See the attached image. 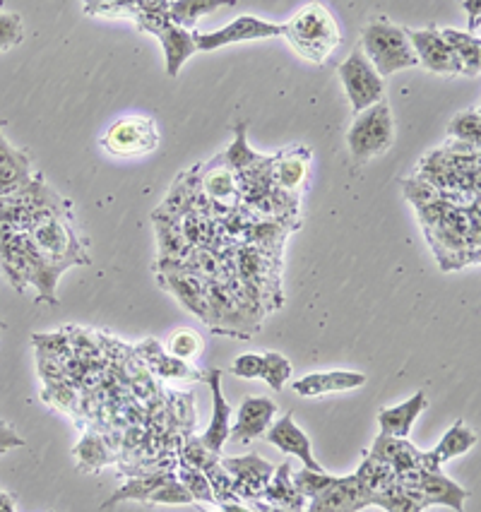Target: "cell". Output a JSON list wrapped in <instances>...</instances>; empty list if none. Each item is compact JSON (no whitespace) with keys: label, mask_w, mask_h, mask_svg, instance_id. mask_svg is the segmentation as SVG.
<instances>
[{"label":"cell","mask_w":481,"mask_h":512,"mask_svg":"<svg viewBox=\"0 0 481 512\" xmlns=\"http://www.w3.org/2000/svg\"><path fill=\"white\" fill-rule=\"evenodd\" d=\"M284 37L292 49L308 63L323 65L332 51L340 46V25L323 3H311L284 22Z\"/></svg>","instance_id":"obj_1"},{"label":"cell","mask_w":481,"mask_h":512,"mask_svg":"<svg viewBox=\"0 0 481 512\" xmlns=\"http://www.w3.org/2000/svg\"><path fill=\"white\" fill-rule=\"evenodd\" d=\"M361 51L380 77H388L400 70L417 68L419 61L409 46L407 29L390 22L388 17H373L361 32Z\"/></svg>","instance_id":"obj_2"},{"label":"cell","mask_w":481,"mask_h":512,"mask_svg":"<svg viewBox=\"0 0 481 512\" xmlns=\"http://www.w3.org/2000/svg\"><path fill=\"white\" fill-rule=\"evenodd\" d=\"M395 142V118L390 104L380 99L371 109L356 113L347 133L349 154L356 166H366L371 159L380 157Z\"/></svg>","instance_id":"obj_3"},{"label":"cell","mask_w":481,"mask_h":512,"mask_svg":"<svg viewBox=\"0 0 481 512\" xmlns=\"http://www.w3.org/2000/svg\"><path fill=\"white\" fill-rule=\"evenodd\" d=\"M32 238L34 248L44 255L53 265H61L68 270L73 265H89V255L82 238L77 236L73 229L70 217H51L46 222H39L37 226L27 231Z\"/></svg>","instance_id":"obj_4"},{"label":"cell","mask_w":481,"mask_h":512,"mask_svg":"<svg viewBox=\"0 0 481 512\" xmlns=\"http://www.w3.org/2000/svg\"><path fill=\"white\" fill-rule=\"evenodd\" d=\"M395 481H400L402 486L412 488L417 493V498L424 503V508H431V505H445V508H453L455 512H465V503L469 498L467 488L455 484L450 476H445L441 469H433L421 464V467L412 469V472H405L395 476Z\"/></svg>","instance_id":"obj_5"},{"label":"cell","mask_w":481,"mask_h":512,"mask_svg":"<svg viewBox=\"0 0 481 512\" xmlns=\"http://www.w3.org/2000/svg\"><path fill=\"white\" fill-rule=\"evenodd\" d=\"M135 8H138V5H135ZM133 22L138 25L140 32L154 34V37L159 39L166 58V75L169 77H176L181 73L183 63L190 61L193 53H198L193 44V32L176 27L174 22L169 20V15H152L138 10Z\"/></svg>","instance_id":"obj_6"},{"label":"cell","mask_w":481,"mask_h":512,"mask_svg":"<svg viewBox=\"0 0 481 512\" xmlns=\"http://www.w3.org/2000/svg\"><path fill=\"white\" fill-rule=\"evenodd\" d=\"M337 75H340L344 92H347L349 104L354 109V116L371 109L380 99H385L383 77L373 70V65L368 63V58L361 49H354L349 53L347 61L337 68Z\"/></svg>","instance_id":"obj_7"},{"label":"cell","mask_w":481,"mask_h":512,"mask_svg":"<svg viewBox=\"0 0 481 512\" xmlns=\"http://www.w3.org/2000/svg\"><path fill=\"white\" fill-rule=\"evenodd\" d=\"M102 147L114 157H142L159 147V130L152 118L126 116L106 130Z\"/></svg>","instance_id":"obj_8"},{"label":"cell","mask_w":481,"mask_h":512,"mask_svg":"<svg viewBox=\"0 0 481 512\" xmlns=\"http://www.w3.org/2000/svg\"><path fill=\"white\" fill-rule=\"evenodd\" d=\"M284 37V25H275V22L260 20L253 15H241L227 27L215 29V32H193V44L198 51H217L222 46L241 44V41H255V39H272Z\"/></svg>","instance_id":"obj_9"},{"label":"cell","mask_w":481,"mask_h":512,"mask_svg":"<svg viewBox=\"0 0 481 512\" xmlns=\"http://www.w3.org/2000/svg\"><path fill=\"white\" fill-rule=\"evenodd\" d=\"M222 469L234 481V496L241 503L248 500H260L265 493L267 481L275 474V467L270 462L260 460L258 455H243V457H224L219 460Z\"/></svg>","instance_id":"obj_10"},{"label":"cell","mask_w":481,"mask_h":512,"mask_svg":"<svg viewBox=\"0 0 481 512\" xmlns=\"http://www.w3.org/2000/svg\"><path fill=\"white\" fill-rule=\"evenodd\" d=\"M373 493L359 484L356 476H335V481L308 500L304 512H361L371 508Z\"/></svg>","instance_id":"obj_11"},{"label":"cell","mask_w":481,"mask_h":512,"mask_svg":"<svg viewBox=\"0 0 481 512\" xmlns=\"http://www.w3.org/2000/svg\"><path fill=\"white\" fill-rule=\"evenodd\" d=\"M407 29L409 46H412L417 61L424 65L426 70L436 75H462L460 63H457L453 49L445 44L441 37V29L429 27V29Z\"/></svg>","instance_id":"obj_12"},{"label":"cell","mask_w":481,"mask_h":512,"mask_svg":"<svg viewBox=\"0 0 481 512\" xmlns=\"http://www.w3.org/2000/svg\"><path fill=\"white\" fill-rule=\"evenodd\" d=\"M159 284L169 289L171 294L186 306L190 313L198 315L210 325V306H207V289L205 279L193 275L183 265H159Z\"/></svg>","instance_id":"obj_13"},{"label":"cell","mask_w":481,"mask_h":512,"mask_svg":"<svg viewBox=\"0 0 481 512\" xmlns=\"http://www.w3.org/2000/svg\"><path fill=\"white\" fill-rule=\"evenodd\" d=\"M277 414V404L267 397H246L241 402L239 414H236L234 426L229 428V438L234 443H251V440L263 438L272 419Z\"/></svg>","instance_id":"obj_14"},{"label":"cell","mask_w":481,"mask_h":512,"mask_svg":"<svg viewBox=\"0 0 481 512\" xmlns=\"http://www.w3.org/2000/svg\"><path fill=\"white\" fill-rule=\"evenodd\" d=\"M267 443L275 445L277 450L287 452L304 464V469H313V472H323L316 457H313V448H311V440L299 426H296L294 414H284L277 424H272L267 428V433L263 436Z\"/></svg>","instance_id":"obj_15"},{"label":"cell","mask_w":481,"mask_h":512,"mask_svg":"<svg viewBox=\"0 0 481 512\" xmlns=\"http://www.w3.org/2000/svg\"><path fill=\"white\" fill-rule=\"evenodd\" d=\"M203 380L210 385V390H212V421H210V426H207V431L200 436V440H203V445L207 450L219 455L224 448V443L229 440L231 407H229V402L224 400L222 371H219V368H210V371H205Z\"/></svg>","instance_id":"obj_16"},{"label":"cell","mask_w":481,"mask_h":512,"mask_svg":"<svg viewBox=\"0 0 481 512\" xmlns=\"http://www.w3.org/2000/svg\"><path fill=\"white\" fill-rule=\"evenodd\" d=\"M308 166H311V150L308 147H292V150L272 157L270 176L275 188L294 195L306 183Z\"/></svg>","instance_id":"obj_17"},{"label":"cell","mask_w":481,"mask_h":512,"mask_svg":"<svg viewBox=\"0 0 481 512\" xmlns=\"http://www.w3.org/2000/svg\"><path fill=\"white\" fill-rule=\"evenodd\" d=\"M366 385L364 373L354 371H328V373H308L304 378L294 380L292 390L299 397H320L332 392H347Z\"/></svg>","instance_id":"obj_18"},{"label":"cell","mask_w":481,"mask_h":512,"mask_svg":"<svg viewBox=\"0 0 481 512\" xmlns=\"http://www.w3.org/2000/svg\"><path fill=\"white\" fill-rule=\"evenodd\" d=\"M426 407H429V397H426V392H417V395H412L407 402L397 404V407L380 409L378 412L380 436L409 438V433H412L414 428V421L419 419Z\"/></svg>","instance_id":"obj_19"},{"label":"cell","mask_w":481,"mask_h":512,"mask_svg":"<svg viewBox=\"0 0 481 512\" xmlns=\"http://www.w3.org/2000/svg\"><path fill=\"white\" fill-rule=\"evenodd\" d=\"M368 455L376 457V460H380L383 464H388L395 476L412 472V469H417L424 464V452H421L417 445L409 443V438L378 436Z\"/></svg>","instance_id":"obj_20"},{"label":"cell","mask_w":481,"mask_h":512,"mask_svg":"<svg viewBox=\"0 0 481 512\" xmlns=\"http://www.w3.org/2000/svg\"><path fill=\"white\" fill-rule=\"evenodd\" d=\"M32 159L27 152L15 150L0 133V198L17 193L32 181Z\"/></svg>","instance_id":"obj_21"},{"label":"cell","mask_w":481,"mask_h":512,"mask_svg":"<svg viewBox=\"0 0 481 512\" xmlns=\"http://www.w3.org/2000/svg\"><path fill=\"white\" fill-rule=\"evenodd\" d=\"M200 190L210 202H224L227 207L239 205V186H236V174L217 157L212 164H205L203 176H200Z\"/></svg>","instance_id":"obj_22"},{"label":"cell","mask_w":481,"mask_h":512,"mask_svg":"<svg viewBox=\"0 0 481 512\" xmlns=\"http://www.w3.org/2000/svg\"><path fill=\"white\" fill-rule=\"evenodd\" d=\"M479 436L472 431V428H467L465 421H455L453 428H448L445 431V436L441 438V443L436 445L431 452H424V464L426 467H433V469H441L445 462H450L453 457H460L465 455L477 445Z\"/></svg>","instance_id":"obj_23"},{"label":"cell","mask_w":481,"mask_h":512,"mask_svg":"<svg viewBox=\"0 0 481 512\" xmlns=\"http://www.w3.org/2000/svg\"><path fill=\"white\" fill-rule=\"evenodd\" d=\"M265 503L277 505V508L292 510V512H304L306 510V498L296 491L294 481H292V464L284 462L275 467V474L272 479L267 481L263 498Z\"/></svg>","instance_id":"obj_24"},{"label":"cell","mask_w":481,"mask_h":512,"mask_svg":"<svg viewBox=\"0 0 481 512\" xmlns=\"http://www.w3.org/2000/svg\"><path fill=\"white\" fill-rule=\"evenodd\" d=\"M171 476H176L174 472H169V469H157V472H147V474H138L133 476V479L128 481V484H123L118 491L111 496L109 500H104L102 508L104 510H111L116 508V505L126 503V500H138V503H150V496L154 491H157L159 486L164 484V481H169Z\"/></svg>","instance_id":"obj_25"},{"label":"cell","mask_w":481,"mask_h":512,"mask_svg":"<svg viewBox=\"0 0 481 512\" xmlns=\"http://www.w3.org/2000/svg\"><path fill=\"white\" fill-rule=\"evenodd\" d=\"M441 37L445 44L450 46L455 53L457 63H460L462 75L477 77L481 68V41L477 34L469 32H457V29H441Z\"/></svg>","instance_id":"obj_26"},{"label":"cell","mask_w":481,"mask_h":512,"mask_svg":"<svg viewBox=\"0 0 481 512\" xmlns=\"http://www.w3.org/2000/svg\"><path fill=\"white\" fill-rule=\"evenodd\" d=\"M234 0H171L169 3V20L176 27L195 32V22L198 17L217 13L222 8H231Z\"/></svg>","instance_id":"obj_27"},{"label":"cell","mask_w":481,"mask_h":512,"mask_svg":"<svg viewBox=\"0 0 481 512\" xmlns=\"http://www.w3.org/2000/svg\"><path fill=\"white\" fill-rule=\"evenodd\" d=\"M371 505L383 508L385 512H424V503L417 498V493L412 488L402 486L400 481H390L388 486H383L380 491L373 493Z\"/></svg>","instance_id":"obj_28"},{"label":"cell","mask_w":481,"mask_h":512,"mask_svg":"<svg viewBox=\"0 0 481 512\" xmlns=\"http://www.w3.org/2000/svg\"><path fill=\"white\" fill-rule=\"evenodd\" d=\"M246 128H248V123L236 125V128H234V142H231L229 150L222 154L224 164H227L229 169L234 171V174H243V171L255 169V166H263L272 159V157H263V154L253 152L251 147H248Z\"/></svg>","instance_id":"obj_29"},{"label":"cell","mask_w":481,"mask_h":512,"mask_svg":"<svg viewBox=\"0 0 481 512\" xmlns=\"http://www.w3.org/2000/svg\"><path fill=\"white\" fill-rule=\"evenodd\" d=\"M142 354H145V361L150 363V368L159 378H188V380H203V373L193 371L188 363L174 359V356L164 354L162 347L157 342H147L142 347Z\"/></svg>","instance_id":"obj_30"},{"label":"cell","mask_w":481,"mask_h":512,"mask_svg":"<svg viewBox=\"0 0 481 512\" xmlns=\"http://www.w3.org/2000/svg\"><path fill=\"white\" fill-rule=\"evenodd\" d=\"M448 133L453 142H462V145L479 147L481 140V113L479 106H472V109L457 113V116L450 121Z\"/></svg>","instance_id":"obj_31"},{"label":"cell","mask_w":481,"mask_h":512,"mask_svg":"<svg viewBox=\"0 0 481 512\" xmlns=\"http://www.w3.org/2000/svg\"><path fill=\"white\" fill-rule=\"evenodd\" d=\"M176 479L181 481L183 488L190 493V498H193V503H212L217 505V498L215 493H212V486L210 481H207V476L203 472H198V469L188 467V464H178V474Z\"/></svg>","instance_id":"obj_32"},{"label":"cell","mask_w":481,"mask_h":512,"mask_svg":"<svg viewBox=\"0 0 481 512\" xmlns=\"http://www.w3.org/2000/svg\"><path fill=\"white\" fill-rule=\"evenodd\" d=\"M354 476H356V479H359V484L364 486L366 491H371V493L380 491V488L388 486L390 481L395 479L393 469H390L388 464H383L380 460H376V457L368 455V452H366L364 462H361V467L356 469Z\"/></svg>","instance_id":"obj_33"},{"label":"cell","mask_w":481,"mask_h":512,"mask_svg":"<svg viewBox=\"0 0 481 512\" xmlns=\"http://www.w3.org/2000/svg\"><path fill=\"white\" fill-rule=\"evenodd\" d=\"M166 351H169V356H174L178 361H193L195 356L203 354V339L195 330H176L174 335L169 337V342H166Z\"/></svg>","instance_id":"obj_34"},{"label":"cell","mask_w":481,"mask_h":512,"mask_svg":"<svg viewBox=\"0 0 481 512\" xmlns=\"http://www.w3.org/2000/svg\"><path fill=\"white\" fill-rule=\"evenodd\" d=\"M77 460H80V467L87 469V472H97L104 464H109L114 457L109 455L106 445L97 436H85L82 443L75 448Z\"/></svg>","instance_id":"obj_35"},{"label":"cell","mask_w":481,"mask_h":512,"mask_svg":"<svg viewBox=\"0 0 481 512\" xmlns=\"http://www.w3.org/2000/svg\"><path fill=\"white\" fill-rule=\"evenodd\" d=\"M260 378H263L272 390L279 392L287 385V380L292 378V363L284 359L282 354H277V351H267V354H263Z\"/></svg>","instance_id":"obj_36"},{"label":"cell","mask_w":481,"mask_h":512,"mask_svg":"<svg viewBox=\"0 0 481 512\" xmlns=\"http://www.w3.org/2000/svg\"><path fill=\"white\" fill-rule=\"evenodd\" d=\"M222 460V457L215 455V452H210L203 445V440L195 438V436H188L186 443H183V450H181V462L188 464V467L198 469V472H207L210 467H215V464Z\"/></svg>","instance_id":"obj_37"},{"label":"cell","mask_w":481,"mask_h":512,"mask_svg":"<svg viewBox=\"0 0 481 512\" xmlns=\"http://www.w3.org/2000/svg\"><path fill=\"white\" fill-rule=\"evenodd\" d=\"M292 481L296 486V491L301 493L306 500L316 498L320 491H325L332 481H335V476L328 474L323 469V472H313V469H301L299 474H292Z\"/></svg>","instance_id":"obj_38"},{"label":"cell","mask_w":481,"mask_h":512,"mask_svg":"<svg viewBox=\"0 0 481 512\" xmlns=\"http://www.w3.org/2000/svg\"><path fill=\"white\" fill-rule=\"evenodd\" d=\"M87 15L94 17H121V20H135L138 8L135 3H123V0H92L82 5Z\"/></svg>","instance_id":"obj_39"},{"label":"cell","mask_w":481,"mask_h":512,"mask_svg":"<svg viewBox=\"0 0 481 512\" xmlns=\"http://www.w3.org/2000/svg\"><path fill=\"white\" fill-rule=\"evenodd\" d=\"M190 503H193V498H190V493L183 488V484L176 479V476H171L169 481H164V484L150 496V505H190Z\"/></svg>","instance_id":"obj_40"},{"label":"cell","mask_w":481,"mask_h":512,"mask_svg":"<svg viewBox=\"0 0 481 512\" xmlns=\"http://www.w3.org/2000/svg\"><path fill=\"white\" fill-rule=\"evenodd\" d=\"M25 39V25L17 13H5L0 10V51H8L13 46L22 44Z\"/></svg>","instance_id":"obj_41"},{"label":"cell","mask_w":481,"mask_h":512,"mask_svg":"<svg viewBox=\"0 0 481 512\" xmlns=\"http://www.w3.org/2000/svg\"><path fill=\"white\" fill-rule=\"evenodd\" d=\"M260 368H263V354H241L231 363V373L243 380L260 378Z\"/></svg>","instance_id":"obj_42"},{"label":"cell","mask_w":481,"mask_h":512,"mask_svg":"<svg viewBox=\"0 0 481 512\" xmlns=\"http://www.w3.org/2000/svg\"><path fill=\"white\" fill-rule=\"evenodd\" d=\"M25 445H27V440L22 438L13 426L5 424V421H0V455L8 450H15V448H25Z\"/></svg>","instance_id":"obj_43"},{"label":"cell","mask_w":481,"mask_h":512,"mask_svg":"<svg viewBox=\"0 0 481 512\" xmlns=\"http://www.w3.org/2000/svg\"><path fill=\"white\" fill-rule=\"evenodd\" d=\"M462 8L469 13V34L477 32V25H479V3L477 0H465L462 3Z\"/></svg>","instance_id":"obj_44"},{"label":"cell","mask_w":481,"mask_h":512,"mask_svg":"<svg viewBox=\"0 0 481 512\" xmlns=\"http://www.w3.org/2000/svg\"><path fill=\"white\" fill-rule=\"evenodd\" d=\"M248 508L253 512H292V510H284V508H277V505H270L265 503V500H248Z\"/></svg>","instance_id":"obj_45"},{"label":"cell","mask_w":481,"mask_h":512,"mask_svg":"<svg viewBox=\"0 0 481 512\" xmlns=\"http://www.w3.org/2000/svg\"><path fill=\"white\" fill-rule=\"evenodd\" d=\"M219 508H222V512H253L246 503H241V500H236V503H222Z\"/></svg>","instance_id":"obj_46"},{"label":"cell","mask_w":481,"mask_h":512,"mask_svg":"<svg viewBox=\"0 0 481 512\" xmlns=\"http://www.w3.org/2000/svg\"><path fill=\"white\" fill-rule=\"evenodd\" d=\"M0 330H5V323H3V320H0Z\"/></svg>","instance_id":"obj_47"},{"label":"cell","mask_w":481,"mask_h":512,"mask_svg":"<svg viewBox=\"0 0 481 512\" xmlns=\"http://www.w3.org/2000/svg\"><path fill=\"white\" fill-rule=\"evenodd\" d=\"M5 128V121H0V130H3Z\"/></svg>","instance_id":"obj_48"},{"label":"cell","mask_w":481,"mask_h":512,"mask_svg":"<svg viewBox=\"0 0 481 512\" xmlns=\"http://www.w3.org/2000/svg\"><path fill=\"white\" fill-rule=\"evenodd\" d=\"M200 512H212V510H200Z\"/></svg>","instance_id":"obj_49"},{"label":"cell","mask_w":481,"mask_h":512,"mask_svg":"<svg viewBox=\"0 0 481 512\" xmlns=\"http://www.w3.org/2000/svg\"><path fill=\"white\" fill-rule=\"evenodd\" d=\"M0 493H3V491H0Z\"/></svg>","instance_id":"obj_50"}]
</instances>
